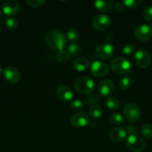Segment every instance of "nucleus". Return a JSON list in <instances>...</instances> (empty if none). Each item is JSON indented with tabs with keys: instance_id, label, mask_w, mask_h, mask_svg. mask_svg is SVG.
<instances>
[{
	"instance_id": "obj_19",
	"label": "nucleus",
	"mask_w": 152,
	"mask_h": 152,
	"mask_svg": "<svg viewBox=\"0 0 152 152\" xmlns=\"http://www.w3.org/2000/svg\"><path fill=\"white\" fill-rule=\"evenodd\" d=\"M106 105L110 109L116 110L120 107V101L118 98L115 97V96H110L106 100Z\"/></svg>"
},
{
	"instance_id": "obj_10",
	"label": "nucleus",
	"mask_w": 152,
	"mask_h": 152,
	"mask_svg": "<svg viewBox=\"0 0 152 152\" xmlns=\"http://www.w3.org/2000/svg\"><path fill=\"white\" fill-rule=\"evenodd\" d=\"M70 123L75 128L86 126L89 123V118L84 112H77L73 114L70 119Z\"/></svg>"
},
{
	"instance_id": "obj_33",
	"label": "nucleus",
	"mask_w": 152,
	"mask_h": 152,
	"mask_svg": "<svg viewBox=\"0 0 152 152\" xmlns=\"http://www.w3.org/2000/svg\"><path fill=\"white\" fill-rule=\"evenodd\" d=\"M25 2L32 7H38L45 3L44 0H25Z\"/></svg>"
},
{
	"instance_id": "obj_25",
	"label": "nucleus",
	"mask_w": 152,
	"mask_h": 152,
	"mask_svg": "<svg viewBox=\"0 0 152 152\" xmlns=\"http://www.w3.org/2000/svg\"><path fill=\"white\" fill-rule=\"evenodd\" d=\"M110 121L112 124L118 126V125H121L124 123V118L120 114L114 113V114L110 115Z\"/></svg>"
},
{
	"instance_id": "obj_8",
	"label": "nucleus",
	"mask_w": 152,
	"mask_h": 152,
	"mask_svg": "<svg viewBox=\"0 0 152 152\" xmlns=\"http://www.w3.org/2000/svg\"><path fill=\"white\" fill-rule=\"evenodd\" d=\"M135 62L139 67L145 68L150 65L151 56L147 50L144 49H139L135 53Z\"/></svg>"
},
{
	"instance_id": "obj_36",
	"label": "nucleus",
	"mask_w": 152,
	"mask_h": 152,
	"mask_svg": "<svg viewBox=\"0 0 152 152\" xmlns=\"http://www.w3.org/2000/svg\"><path fill=\"white\" fill-rule=\"evenodd\" d=\"M89 126H90L91 128H95L96 127V123H90V122H89Z\"/></svg>"
},
{
	"instance_id": "obj_20",
	"label": "nucleus",
	"mask_w": 152,
	"mask_h": 152,
	"mask_svg": "<svg viewBox=\"0 0 152 152\" xmlns=\"http://www.w3.org/2000/svg\"><path fill=\"white\" fill-rule=\"evenodd\" d=\"M69 54L68 52L65 51V50H60L57 53L56 55V59L58 62H60L62 65H66V64L68 63V62L69 61Z\"/></svg>"
},
{
	"instance_id": "obj_27",
	"label": "nucleus",
	"mask_w": 152,
	"mask_h": 152,
	"mask_svg": "<svg viewBox=\"0 0 152 152\" xmlns=\"http://www.w3.org/2000/svg\"><path fill=\"white\" fill-rule=\"evenodd\" d=\"M131 80L129 77H124L121 79L119 83V87L122 90H127L131 86Z\"/></svg>"
},
{
	"instance_id": "obj_15",
	"label": "nucleus",
	"mask_w": 152,
	"mask_h": 152,
	"mask_svg": "<svg viewBox=\"0 0 152 152\" xmlns=\"http://www.w3.org/2000/svg\"><path fill=\"white\" fill-rule=\"evenodd\" d=\"M110 140L115 142H119L121 141L124 140L125 137H127V132L126 129L122 127H116L111 129L110 132Z\"/></svg>"
},
{
	"instance_id": "obj_32",
	"label": "nucleus",
	"mask_w": 152,
	"mask_h": 152,
	"mask_svg": "<svg viewBox=\"0 0 152 152\" xmlns=\"http://www.w3.org/2000/svg\"><path fill=\"white\" fill-rule=\"evenodd\" d=\"M87 102L91 105H96V104L101 99V96L98 94H91L87 97Z\"/></svg>"
},
{
	"instance_id": "obj_29",
	"label": "nucleus",
	"mask_w": 152,
	"mask_h": 152,
	"mask_svg": "<svg viewBox=\"0 0 152 152\" xmlns=\"http://www.w3.org/2000/svg\"><path fill=\"white\" fill-rule=\"evenodd\" d=\"M5 24L6 26L10 30H14L16 28L18 25L17 21L12 17H7L5 19Z\"/></svg>"
},
{
	"instance_id": "obj_12",
	"label": "nucleus",
	"mask_w": 152,
	"mask_h": 152,
	"mask_svg": "<svg viewBox=\"0 0 152 152\" xmlns=\"http://www.w3.org/2000/svg\"><path fill=\"white\" fill-rule=\"evenodd\" d=\"M3 73L6 80L11 84H16L20 80V73L19 70L13 65L6 67Z\"/></svg>"
},
{
	"instance_id": "obj_11",
	"label": "nucleus",
	"mask_w": 152,
	"mask_h": 152,
	"mask_svg": "<svg viewBox=\"0 0 152 152\" xmlns=\"http://www.w3.org/2000/svg\"><path fill=\"white\" fill-rule=\"evenodd\" d=\"M109 67L107 64L100 61H95L92 62L90 71L93 76L96 77H103L107 75L109 73Z\"/></svg>"
},
{
	"instance_id": "obj_28",
	"label": "nucleus",
	"mask_w": 152,
	"mask_h": 152,
	"mask_svg": "<svg viewBox=\"0 0 152 152\" xmlns=\"http://www.w3.org/2000/svg\"><path fill=\"white\" fill-rule=\"evenodd\" d=\"M69 106L72 109L75 110V111H79L83 108V104L80 99H74V100L71 101Z\"/></svg>"
},
{
	"instance_id": "obj_37",
	"label": "nucleus",
	"mask_w": 152,
	"mask_h": 152,
	"mask_svg": "<svg viewBox=\"0 0 152 152\" xmlns=\"http://www.w3.org/2000/svg\"><path fill=\"white\" fill-rule=\"evenodd\" d=\"M2 71H3V70H2V67H1V65H0V74H1V73L2 72Z\"/></svg>"
},
{
	"instance_id": "obj_9",
	"label": "nucleus",
	"mask_w": 152,
	"mask_h": 152,
	"mask_svg": "<svg viewBox=\"0 0 152 152\" xmlns=\"http://www.w3.org/2000/svg\"><path fill=\"white\" fill-rule=\"evenodd\" d=\"M134 36L139 41H147L152 37L151 27L147 25H142L134 31Z\"/></svg>"
},
{
	"instance_id": "obj_3",
	"label": "nucleus",
	"mask_w": 152,
	"mask_h": 152,
	"mask_svg": "<svg viewBox=\"0 0 152 152\" xmlns=\"http://www.w3.org/2000/svg\"><path fill=\"white\" fill-rule=\"evenodd\" d=\"M95 83L88 77H79L75 83V88L81 94H90L93 91Z\"/></svg>"
},
{
	"instance_id": "obj_40",
	"label": "nucleus",
	"mask_w": 152,
	"mask_h": 152,
	"mask_svg": "<svg viewBox=\"0 0 152 152\" xmlns=\"http://www.w3.org/2000/svg\"><path fill=\"white\" fill-rule=\"evenodd\" d=\"M0 30H1V28H0Z\"/></svg>"
},
{
	"instance_id": "obj_24",
	"label": "nucleus",
	"mask_w": 152,
	"mask_h": 152,
	"mask_svg": "<svg viewBox=\"0 0 152 152\" xmlns=\"http://www.w3.org/2000/svg\"><path fill=\"white\" fill-rule=\"evenodd\" d=\"M66 37L67 39L72 43V44H74L77 42V39H78V33L76 31L75 29H69L66 33Z\"/></svg>"
},
{
	"instance_id": "obj_7",
	"label": "nucleus",
	"mask_w": 152,
	"mask_h": 152,
	"mask_svg": "<svg viewBox=\"0 0 152 152\" xmlns=\"http://www.w3.org/2000/svg\"><path fill=\"white\" fill-rule=\"evenodd\" d=\"M114 49L112 45L109 43L99 45L95 49V54L98 58L101 59H108L113 56Z\"/></svg>"
},
{
	"instance_id": "obj_23",
	"label": "nucleus",
	"mask_w": 152,
	"mask_h": 152,
	"mask_svg": "<svg viewBox=\"0 0 152 152\" xmlns=\"http://www.w3.org/2000/svg\"><path fill=\"white\" fill-rule=\"evenodd\" d=\"M141 133L145 139H151L152 138V126L150 124L143 125L141 129Z\"/></svg>"
},
{
	"instance_id": "obj_6",
	"label": "nucleus",
	"mask_w": 152,
	"mask_h": 152,
	"mask_svg": "<svg viewBox=\"0 0 152 152\" xmlns=\"http://www.w3.org/2000/svg\"><path fill=\"white\" fill-rule=\"evenodd\" d=\"M92 26L95 30L103 31L107 30L111 25V19L105 14H98L92 19Z\"/></svg>"
},
{
	"instance_id": "obj_13",
	"label": "nucleus",
	"mask_w": 152,
	"mask_h": 152,
	"mask_svg": "<svg viewBox=\"0 0 152 152\" xmlns=\"http://www.w3.org/2000/svg\"><path fill=\"white\" fill-rule=\"evenodd\" d=\"M19 1L16 0H7L4 1L2 4V11L7 16H13L15 15L19 10Z\"/></svg>"
},
{
	"instance_id": "obj_22",
	"label": "nucleus",
	"mask_w": 152,
	"mask_h": 152,
	"mask_svg": "<svg viewBox=\"0 0 152 152\" xmlns=\"http://www.w3.org/2000/svg\"><path fill=\"white\" fill-rule=\"evenodd\" d=\"M80 47L79 45L76 44V43H74V44H71L68 47V51L69 56H71L72 57L75 58L76 56H78L80 53Z\"/></svg>"
},
{
	"instance_id": "obj_21",
	"label": "nucleus",
	"mask_w": 152,
	"mask_h": 152,
	"mask_svg": "<svg viewBox=\"0 0 152 152\" xmlns=\"http://www.w3.org/2000/svg\"><path fill=\"white\" fill-rule=\"evenodd\" d=\"M89 115L92 119H98L102 115V108L99 105H93L89 109Z\"/></svg>"
},
{
	"instance_id": "obj_16",
	"label": "nucleus",
	"mask_w": 152,
	"mask_h": 152,
	"mask_svg": "<svg viewBox=\"0 0 152 152\" xmlns=\"http://www.w3.org/2000/svg\"><path fill=\"white\" fill-rule=\"evenodd\" d=\"M114 91V84L110 80H104L99 85V93L103 96H108Z\"/></svg>"
},
{
	"instance_id": "obj_35",
	"label": "nucleus",
	"mask_w": 152,
	"mask_h": 152,
	"mask_svg": "<svg viewBox=\"0 0 152 152\" xmlns=\"http://www.w3.org/2000/svg\"><path fill=\"white\" fill-rule=\"evenodd\" d=\"M125 6L123 2H118L116 3V5H115V10H116V12L120 13V12L123 11L124 9H125Z\"/></svg>"
},
{
	"instance_id": "obj_41",
	"label": "nucleus",
	"mask_w": 152,
	"mask_h": 152,
	"mask_svg": "<svg viewBox=\"0 0 152 152\" xmlns=\"http://www.w3.org/2000/svg\"><path fill=\"white\" fill-rule=\"evenodd\" d=\"M0 152H1V151H0Z\"/></svg>"
},
{
	"instance_id": "obj_2",
	"label": "nucleus",
	"mask_w": 152,
	"mask_h": 152,
	"mask_svg": "<svg viewBox=\"0 0 152 152\" xmlns=\"http://www.w3.org/2000/svg\"><path fill=\"white\" fill-rule=\"evenodd\" d=\"M110 68L116 74L126 75L131 72V64L125 58L117 57L110 62Z\"/></svg>"
},
{
	"instance_id": "obj_17",
	"label": "nucleus",
	"mask_w": 152,
	"mask_h": 152,
	"mask_svg": "<svg viewBox=\"0 0 152 152\" xmlns=\"http://www.w3.org/2000/svg\"><path fill=\"white\" fill-rule=\"evenodd\" d=\"M94 5L97 10L103 13H109L113 9V2L111 1H95Z\"/></svg>"
},
{
	"instance_id": "obj_30",
	"label": "nucleus",
	"mask_w": 152,
	"mask_h": 152,
	"mask_svg": "<svg viewBox=\"0 0 152 152\" xmlns=\"http://www.w3.org/2000/svg\"><path fill=\"white\" fill-rule=\"evenodd\" d=\"M143 17L146 21L152 20V4H149L145 8L143 12Z\"/></svg>"
},
{
	"instance_id": "obj_39",
	"label": "nucleus",
	"mask_w": 152,
	"mask_h": 152,
	"mask_svg": "<svg viewBox=\"0 0 152 152\" xmlns=\"http://www.w3.org/2000/svg\"><path fill=\"white\" fill-rule=\"evenodd\" d=\"M0 16H1V11H0Z\"/></svg>"
},
{
	"instance_id": "obj_1",
	"label": "nucleus",
	"mask_w": 152,
	"mask_h": 152,
	"mask_svg": "<svg viewBox=\"0 0 152 152\" xmlns=\"http://www.w3.org/2000/svg\"><path fill=\"white\" fill-rule=\"evenodd\" d=\"M66 37L63 33L58 29H54L49 31L46 34V42L49 47L53 50H63L66 45Z\"/></svg>"
},
{
	"instance_id": "obj_4",
	"label": "nucleus",
	"mask_w": 152,
	"mask_h": 152,
	"mask_svg": "<svg viewBox=\"0 0 152 152\" xmlns=\"http://www.w3.org/2000/svg\"><path fill=\"white\" fill-rule=\"evenodd\" d=\"M142 111L139 106L134 102L128 103L124 108V115L125 119L131 123H134L139 120Z\"/></svg>"
},
{
	"instance_id": "obj_26",
	"label": "nucleus",
	"mask_w": 152,
	"mask_h": 152,
	"mask_svg": "<svg viewBox=\"0 0 152 152\" xmlns=\"http://www.w3.org/2000/svg\"><path fill=\"white\" fill-rule=\"evenodd\" d=\"M122 2L124 3L125 7L128 8H135V7H139L142 3V0H125Z\"/></svg>"
},
{
	"instance_id": "obj_5",
	"label": "nucleus",
	"mask_w": 152,
	"mask_h": 152,
	"mask_svg": "<svg viewBox=\"0 0 152 152\" xmlns=\"http://www.w3.org/2000/svg\"><path fill=\"white\" fill-rule=\"evenodd\" d=\"M127 146L134 152H141L145 148V143L138 134H133L127 139Z\"/></svg>"
},
{
	"instance_id": "obj_38",
	"label": "nucleus",
	"mask_w": 152,
	"mask_h": 152,
	"mask_svg": "<svg viewBox=\"0 0 152 152\" xmlns=\"http://www.w3.org/2000/svg\"><path fill=\"white\" fill-rule=\"evenodd\" d=\"M151 28H152V23H151Z\"/></svg>"
},
{
	"instance_id": "obj_31",
	"label": "nucleus",
	"mask_w": 152,
	"mask_h": 152,
	"mask_svg": "<svg viewBox=\"0 0 152 152\" xmlns=\"http://www.w3.org/2000/svg\"><path fill=\"white\" fill-rule=\"evenodd\" d=\"M135 46L131 44H128L122 48V52L125 55H132L133 53H135Z\"/></svg>"
},
{
	"instance_id": "obj_18",
	"label": "nucleus",
	"mask_w": 152,
	"mask_h": 152,
	"mask_svg": "<svg viewBox=\"0 0 152 152\" xmlns=\"http://www.w3.org/2000/svg\"><path fill=\"white\" fill-rule=\"evenodd\" d=\"M73 67L75 70L81 72V71H85L89 67V61L85 57H78L75 59L73 62Z\"/></svg>"
},
{
	"instance_id": "obj_34",
	"label": "nucleus",
	"mask_w": 152,
	"mask_h": 152,
	"mask_svg": "<svg viewBox=\"0 0 152 152\" xmlns=\"http://www.w3.org/2000/svg\"><path fill=\"white\" fill-rule=\"evenodd\" d=\"M126 132L127 133L128 132V133L130 134V135L137 134H138V130H137V129L135 127V126H127Z\"/></svg>"
},
{
	"instance_id": "obj_14",
	"label": "nucleus",
	"mask_w": 152,
	"mask_h": 152,
	"mask_svg": "<svg viewBox=\"0 0 152 152\" xmlns=\"http://www.w3.org/2000/svg\"><path fill=\"white\" fill-rule=\"evenodd\" d=\"M56 94L59 99H61L62 101H64V102L71 100L73 97L72 90L69 86H64V85L60 86L57 88Z\"/></svg>"
}]
</instances>
